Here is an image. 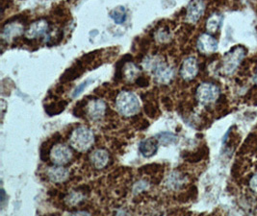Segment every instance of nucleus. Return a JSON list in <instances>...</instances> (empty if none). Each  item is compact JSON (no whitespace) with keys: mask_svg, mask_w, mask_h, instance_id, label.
<instances>
[{"mask_svg":"<svg viewBox=\"0 0 257 216\" xmlns=\"http://www.w3.org/2000/svg\"><path fill=\"white\" fill-rule=\"evenodd\" d=\"M70 146L78 152H86L94 145V132L88 127L80 126L70 135Z\"/></svg>","mask_w":257,"mask_h":216,"instance_id":"nucleus-1","label":"nucleus"},{"mask_svg":"<svg viewBox=\"0 0 257 216\" xmlns=\"http://www.w3.org/2000/svg\"><path fill=\"white\" fill-rule=\"evenodd\" d=\"M117 111L125 117H131L140 112V101L131 91H121L116 100Z\"/></svg>","mask_w":257,"mask_h":216,"instance_id":"nucleus-2","label":"nucleus"},{"mask_svg":"<svg viewBox=\"0 0 257 216\" xmlns=\"http://www.w3.org/2000/svg\"><path fill=\"white\" fill-rule=\"evenodd\" d=\"M246 50L244 46H235L222 59V71L224 75H232L245 59Z\"/></svg>","mask_w":257,"mask_h":216,"instance_id":"nucleus-3","label":"nucleus"},{"mask_svg":"<svg viewBox=\"0 0 257 216\" xmlns=\"http://www.w3.org/2000/svg\"><path fill=\"white\" fill-rule=\"evenodd\" d=\"M220 95L221 91L219 87L207 82L200 84L196 91V98L201 105H210L216 102Z\"/></svg>","mask_w":257,"mask_h":216,"instance_id":"nucleus-4","label":"nucleus"},{"mask_svg":"<svg viewBox=\"0 0 257 216\" xmlns=\"http://www.w3.org/2000/svg\"><path fill=\"white\" fill-rule=\"evenodd\" d=\"M51 161L56 165H66L72 159V151L65 144H55L49 152Z\"/></svg>","mask_w":257,"mask_h":216,"instance_id":"nucleus-5","label":"nucleus"},{"mask_svg":"<svg viewBox=\"0 0 257 216\" xmlns=\"http://www.w3.org/2000/svg\"><path fill=\"white\" fill-rule=\"evenodd\" d=\"M152 73L156 82L161 85H168L175 78V69L166 65L161 60L158 61L154 69H152Z\"/></svg>","mask_w":257,"mask_h":216,"instance_id":"nucleus-6","label":"nucleus"},{"mask_svg":"<svg viewBox=\"0 0 257 216\" xmlns=\"http://www.w3.org/2000/svg\"><path fill=\"white\" fill-rule=\"evenodd\" d=\"M206 9L204 0H192L186 9V21L188 23H196L203 16Z\"/></svg>","mask_w":257,"mask_h":216,"instance_id":"nucleus-7","label":"nucleus"},{"mask_svg":"<svg viewBox=\"0 0 257 216\" xmlns=\"http://www.w3.org/2000/svg\"><path fill=\"white\" fill-rule=\"evenodd\" d=\"M107 105L101 99H94L86 105V114L94 121H98L104 117Z\"/></svg>","mask_w":257,"mask_h":216,"instance_id":"nucleus-8","label":"nucleus"},{"mask_svg":"<svg viewBox=\"0 0 257 216\" xmlns=\"http://www.w3.org/2000/svg\"><path fill=\"white\" fill-rule=\"evenodd\" d=\"M218 41L209 33L200 35L197 42V47L199 52L204 55H210L212 53H215L218 50Z\"/></svg>","mask_w":257,"mask_h":216,"instance_id":"nucleus-9","label":"nucleus"},{"mask_svg":"<svg viewBox=\"0 0 257 216\" xmlns=\"http://www.w3.org/2000/svg\"><path fill=\"white\" fill-rule=\"evenodd\" d=\"M199 70L198 60L195 57H188L181 65L180 76L185 81H192L197 77Z\"/></svg>","mask_w":257,"mask_h":216,"instance_id":"nucleus-10","label":"nucleus"},{"mask_svg":"<svg viewBox=\"0 0 257 216\" xmlns=\"http://www.w3.org/2000/svg\"><path fill=\"white\" fill-rule=\"evenodd\" d=\"M49 33V23L45 20H40L32 23L25 31V38L28 40L40 39Z\"/></svg>","mask_w":257,"mask_h":216,"instance_id":"nucleus-11","label":"nucleus"},{"mask_svg":"<svg viewBox=\"0 0 257 216\" xmlns=\"http://www.w3.org/2000/svg\"><path fill=\"white\" fill-rule=\"evenodd\" d=\"M85 72V66L81 61H77L74 65H72L70 69H67L64 74L61 76L60 82L63 84L69 83L73 80L77 79Z\"/></svg>","mask_w":257,"mask_h":216,"instance_id":"nucleus-12","label":"nucleus"},{"mask_svg":"<svg viewBox=\"0 0 257 216\" xmlns=\"http://www.w3.org/2000/svg\"><path fill=\"white\" fill-rule=\"evenodd\" d=\"M90 160L94 168L102 169L109 162V153L104 149H96L91 154Z\"/></svg>","mask_w":257,"mask_h":216,"instance_id":"nucleus-13","label":"nucleus"},{"mask_svg":"<svg viewBox=\"0 0 257 216\" xmlns=\"http://www.w3.org/2000/svg\"><path fill=\"white\" fill-rule=\"evenodd\" d=\"M158 141L156 138H147L139 144V151L145 158H151L158 151Z\"/></svg>","mask_w":257,"mask_h":216,"instance_id":"nucleus-14","label":"nucleus"},{"mask_svg":"<svg viewBox=\"0 0 257 216\" xmlns=\"http://www.w3.org/2000/svg\"><path fill=\"white\" fill-rule=\"evenodd\" d=\"M70 176V171L68 168L63 167V165H57L54 167H50L47 170L48 179L53 182H64Z\"/></svg>","mask_w":257,"mask_h":216,"instance_id":"nucleus-15","label":"nucleus"},{"mask_svg":"<svg viewBox=\"0 0 257 216\" xmlns=\"http://www.w3.org/2000/svg\"><path fill=\"white\" fill-rule=\"evenodd\" d=\"M24 27L20 23H12L6 24L2 30V40L10 42L13 38L18 37L23 33Z\"/></svg>","mask_w":257,"mask_h":216,"instance_id":"nucleus-16","label":"nucleus"},{"mask_svg":"<svg viewBox=\"0 0 257 216\" xmlns=\"http://www.w3.org/2000/svg\"><path fill=\"white\" fill-rule=\"evenodd\" d=\"M187 182V179L184 175H182L180 172H173L167 181V184L170 188L172 189H180L181 187H183L185 185V183Z\"/></svg>","mask_w":257,"mask_h":216,"instance_id":"nucleus-17","label":"nucleus"},{"mask_svg":"<svg viewBox=\"0 0 257 216\" xmlns=\"http://www.w3.org/2000/svg\"><path fill=\"white\" fill-rule=\"evenodd\" d=\"M140 69L135 64L128 62L122 68V77H124L129 82H135L140 76Z\"/></svg>","mask_w":257,"mask_h":216,"instance_id":"nucleus-18","label":"nucleus"},{"mask_svg":"<svg viewBox=\"0 0 257 216\" xmlns=\"http://www.w3.org/2000/svg\"><path fill=\"white\" fill-rule=\"evenodd\" d=\"M222 15H220V14H218V13L212 14L210 17L208 18V20L206 21L205 27H206L207 32L210 33V34L216 33V32L220 29V27H221V25H222Z\"/></svg>","mask_w":257,"mask_h":216,"instance_id":"nucleus-19","label":"nucleus"},{"mask_svg":"<svg viewBox=\"0 0 257 216\" xmlns=\"http://www.w3.org/2000/svg\"><path fill=\"white\" fill-rule=\"evenodd\" d=\"M84 192H85V191H84V190H80V188H79V189H76V190H74V191H71V192L67 196V198L65 199L66 203L69 205H72V206L80 205L81 203L84 202V200H85V198H86V195H85Z\"/></svg>","mask_w":257,"mask_h":216,"instance_id":"nucleus-20","label":"nucleus"},{"mask_svg":"<svg viewBox=\"0 0 257 216\" xmlns=\"http://www.w3.org/2000/svg\"><path fill=\"white\" fill-rule=\"evenodd\" d=\"M67 105H68V102L66 100H60L58 102L51 103V104L46 106V113L49 116L57 115V114H61L62 112H64Z\"/></svg>","mask_w":257,"mask_h":216,"instance_id":"nucleus-21","label":"nucleus"},{"mask_svg":"<svg viewBox=\"0 0 257 216\" xmlns=\"http://www.w3.org/2000/svg\"><path fill=\"white\" fill-rule=\"evenodd\" d=\"M110 18L117 24H122L125 23L127 19L126 9L123 6H118L110 12Z\"/></svg>","mask_w":257,"mask_h":216,"instance_id":"nucleus-22","label":"nucleus"},{"mask_svg":"<svg viewBox=\"0 0 257 216\" xmlns=\"http://www.w3.org/2000/svg\"><path fill=\"white\" fill-rule=\"evenodd\" d=\"M155 138L157 139L158 143L163 145V146H168L171 144L176 143L177 140V137L175 134L170 133V132H163V133H159L158 135L155 136Z\"/></svg>","mask_w":257,"mask_h":216,"instance_id":"nucleus-23","label":"nucleus"},{"mask_svg":"<svg viewBox=\"0 0 257 216\" xmlns=\"http://www.w3.org/2000/svg\"><path fill=\"white\" fill-rule=\"evenodd\" d=\"M168 31H169V30H168V29H165V28H162V29L158 30V31L156 32V40H157L158 42H160V43H165V42L169 41V39H170V33H169Z\"/></svg>","mask_w":257,"mask_h":216,"instance_id":"nucleus-24","label":"nucleus"},{"mask_svg":"<svg viewBox=\"0 0 257 216\" xmlns=\"http://www.w3.org/2000/svg\"><path fill=\"white\" fill-rule=\"evenodd\" d=\"M145 112L151 117H154L157 114V107L152 102H148L145 105Z\"/></svg>","mask_w":257,"mask_h":216,"instance_id":"nucleus-25","label":"nucleus"},{"mask_svg":"<svg viewBox=\"0 0 257 216\" xmlns=\"http://www.w3.org/2000/svg\"><path fill=\"white\" fill-rule=\"evenodd\" d=\"M91 82H92V80H86L85 82H83L79 86H77V87L75 88V90L72 92V97H73V98H76Z\"/></svg>","mask_w":257,"mask_h":216,"instance_id":"nucleus-26","label":"nucleus"},{"mask_svg":"<svg viewBox=\"0 0 257 216\" xmlns=\"http://www.w3.org/2000/svg\"><path fill=\"white\" fill-rule=\"evenodd\" d=\"M148 184L149 183L146 182V181H140V182H136L135 185H134V192L135 193L141 192L142 190H144V189H146L148 187Z\"/></svg>","mask_w":257,"mask_h":216,"instance_id":"nucleus-27","label":"nucleus"},{"mask_svg":"<svg viewBox=\"0 0 257 216\" xmlns=\"http://www.w3.org/2000/svg\"><path fill=\"white\" fill-rule=\"evenodd\" d=\"M135 83L141 87V88H145V87H148L149 86V84H150V82H149V80L147 79L146 77H144V76H139L137 80L135 81Z\"/></svg>","mask_w":257,"mask_h":216,"instance_id":"nucleus-28","label":"nucleus"},{"mask_svg":"<svg viewBox=\"0 0 257 216\" xmlns=\"http://www.w3.org/2000/svg\"><path fill=\"white\" fill-rule=\"evenodd\" d=\"M249 187L252 191L257 193V174L253 175L249 180Z\"/></svg>","mask_w":257,"mask_h":216,"instance_id":"nucleus-29","label":"nucleus"},{"mask_svg":"<svg viewBox=\"0 0 257 216\" xmlns=\"http://www.w3.org/2000/svg\"><path fill=\"white\" fill-rule=\"evenodd\" d=\"M158 166H160V165H158V164H151V167H152V168H156V167H158ZM149 167H150V165L145 166V167H142V168H141V170L145 171L146 173H149V174H150V172H151V173H153V172L155 173V172H157V171L160 169V168H158V169H154V170L150 171Z\"/></svg>","mask_w":257,"mask_h":216,"instance_id":"nucleus-30","label":"nucleus"},{"mask_svg":"<svg viewBox=\"0 0 257 216\" xmlns=\"http://www.w3.org/2000/svg\"><path fill=\"white\" fill-rule=\"evenodd\" d=\"M254 83H255V84L257 85V71L256 74H255V76H254Z\"/></svg>","mask_w":257,"mask_h":216,"instance_id":"nucleus-31","label":"nucleus"}]
</instances>
